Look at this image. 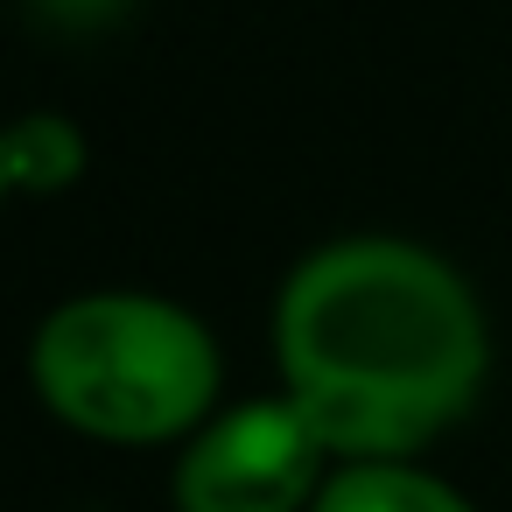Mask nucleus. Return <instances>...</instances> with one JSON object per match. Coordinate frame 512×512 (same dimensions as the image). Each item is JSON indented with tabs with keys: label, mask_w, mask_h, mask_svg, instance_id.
I'll return each instance as SVG.
<instances>
[{
	"label": "nucleus",
	"mask_w": 512,
	"mask_h": 512,
	"mask_svg": "<svg viewBox=\"0 0 512 512\" xmlns=\"http://www.w3.org/2000/svg\"><path fill=\"white\" fill-rule=\"evenodd\" d=\"M29 379L64 428L148 449L211 421L225 365L211 330L162 295H78L43 316Z\"/></svg>",
	"instance_id": "f03ea898"
},
{
	"label": "nucleus",
	"mask_w": 512,
	"mask_h": 512,
	"mask_svg": "<svg viewBox=\"0 0 512 512\" xmlns=\"http://www.w3.org/2000/svg\"><path fill=\"white\" fill-rule=\"evenodd\" d=\"M323 463L330 449L288 393L246 400L190 435L176 463V512H309Z\"/></svg>",
	"instance_id": "7ed1b4c3"
},
{
	"label": "nucleus",
	"mask_w": 512,
	"mask_h": 512,
	"mask_svg": "<svg viewBox=\"0 0 512 512\" xmlns=\"http://www.w3.org/2000/svg\"><path fill=\"white\" fill-rule=\"evenodd\" d=\"M36 8H43L50 22H64V29H92V22H113L127 0H36Z\"/></svg>",
	"instance_id": "423d86ee"
},
{
	"label": "nucleus",
	"mask_w": 512,
	"mask_h": 512,
	"mask_svg": "<svg viewBox=\"0 0 512 512\" xmlns=\"http://www.w3.org/2000/svg\"><path fill=\"white\" fill-rule=\"evenodd\" d=\"M309 512H477V505L414 463H344L323 477Z\"/></svg>",
	"instance_id": "20e7f679"
},
{
	"label": "nucleus",
	"mask_w": 512,
	"mask_h": 512,
	"mask_svg": "<svg viewBox=\"0 0 512 512\" xmlns=\"http://www.w3.org/2000/svg\"><path fill=\"white\" fill-rule=\"evenodd\" d=\"M0 155H8V190H57L78 176L85 162V141L71 120L57 113H36V120H15L0 127Z\"/></svg>",
	"instance_id": "39448f33"
},
{
	"label": "nucleus",
	"mask_w": 512,
	"mask_h": 512,
	"mask_svg": "<svg viewBox=\"0 0 512 512\" xmlns=\"http://www.w3.org/2000/svg\"><path fill=\"white\" fill-rule=\"evenodd\" d=\"M0 197H8V155H0Z\"/></svg>",
	"instance_id": "0eeeda50"
},
{
	"label": "nucleus",
	"mask_w": 512,
	"mask_h": 512,
	"mask_svg": "<svg viewBox=\"0 0 512 512\" xmlns=\"http://www.w3.org/2000/svg\"><path fill=\"white\" fill-rule=\"evenodd\" d=\"M288 400L337 463H407L484 386L491 337L463 274L407 239H337L274 302Z\"/></svg>",
	"instance_id": "f257e3e1"
}]
</instances>
